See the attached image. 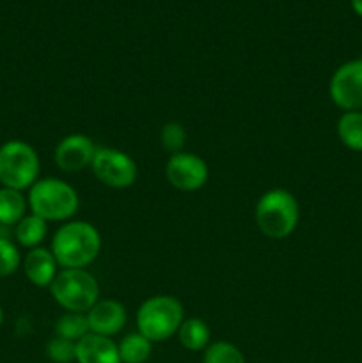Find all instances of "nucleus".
Segmentation results:
<instances>
[{
    "mask_svg": "<svg viewBox=\"0 0 362 363\" xmlns=\"http://www.w3.org/2000/svg\"><path fill=\"white\" fill-rule=\"evenodd\" d=\"M202 363H247V360L234 344L219 340L202 351Z\"/></svg>",
    "mask_w": 362,
    "mask_h": 363,
    "instance_id": "obj_20",
    "label": "nucleus"
},
{
    "mask_svg": "<svg viewBox=\"0 0 362 363\" xmlns=\"http://www.w3.org/2000/svg\"><path fill=\"white\" fill-rule=\"evenodd\" d=\"M50 293L66 312L87 314L99 300V284L87 269H60L50 284Z\"/></svg>",
    "mask_w": 362,
    "mask_h": 363,
    "instance_id": "obj_5",
    "label": "nucleus"
},
{
    "mask_svg": "<svg viewBox=\"0 0 362 363\" xmlns=\"http://www.w3.org/2000/svg\"><path fill=\"white\" fill-rule=\"evenodd\" d=\"M91 170L96 179L106 188L124 190L133 186L138 177V167L128 152L114 147H98Z\"/></svg>",
    "mask_w": 362,
    "mask_h": 363,
    "instance_id": "obj_7",
    "label": "nucleus"
},
{
    "mask_svg": "<svg viewBox=\"0 0 362 363\" xmlns=\"http://www.w3.org/2000/svg\"><path fill=\"white\" fill-rule=\"evenodd\" d=\"M98 147L94 142L82 133L67 135L60 138L59 144L55 145V165L66 174H78L85 169H91V163L94 160Z\"/></svg>",
    "mask_w": 362,
    "mask_h": 363,
    "instance_id": "obj_10",
    "label": "nucleus"
},
{
    "mask_svg": "<svg viewBox=\"0 0 362 363\" xmlns=\"http://www.w3.org/2000/svg\"><path fill=\"white\" fill-rule=\"evenodd\" d=\"M208 163L194 152L181 151L170 155L165 163V179L180 191H197L208 183Z\"/></svg>",
    "mask_w": 362,
    "mask_h": 363,
    "instance_id": "obj_9",
    "label": "nucleus"
},
{
    "mask_svg": "<svg viewBox=\"0 0 362 363\" xmlns=\"http://www.w3.org/2000/svg\"><path fill=\"white\" fill-rule=\"evenodd\" d=\"M254 218L263 236L284 240L295 233L300 220L297 197L284 188L265 191L256 204Z\"/></svg>",
    "mask_w": 362,
    "mask_h": 363,
    "instance_id": "obj_2",
    "label": "nucleus"
},
{
    "mask_svg": "<svg viewBox=\"0 0 362 363\" xmlns=\"http://www.w3.org/2000/svg\"><path fill=\"white\" fill-rule=\"evenodd\" d=\"M117 351H119L121 363H146L153 353V342L138 332L128 333L117 344Z\"/></svg>",
    "mask_w": 362,
    "mask_h": 363,
    "instance_id": "obj_17",
    "label": "nucleus"
},
{
    "mask_svg": "<svg viewBox=\"0 0 362 363\" xmlns=\"http://www.w3.org/2000/svg\"><path fill=\"white\" fill-rule=\"evenodd\" d=\"M185 321V308L169 294L151 296L137 311V332L153 344L163 342L177 333Z\"/></svg>",
    "mask_w": 362,
    "mask_h": 363,
    "instance_id": "obj_4",
    "label": "nucleus"
},
{
    "mask_svg": "<svg viewBox=\"0 0 362 363\" xmlns=\"http://www.w3.org/2000/svg\"><path fill=\"white\" fill-rule=\"evenodd\" d=\"M77 363H121L117 344L110 337L87 333L77 342Z\"/></svg>",
    "mask_w": 362,
    "mask_h": 363,
    "instance_id": "obj_13",
    "label": "nucleus"
},
{
    "mask_svg": "<svg viewBox=\"0 0 362 363\" xmlns=\"http://www.w3.org/2000/svg\"><path fill=\"white\" fill-rule=\"evenodd\" d=\"M27 199L13 188H0V223L16 225L27 215Z\"/></svg>",
    "mask_w": 362,
    "mask_h": 363,
    "instance_id": "obj_16",
    "label": "nucleus"
},
{
    "mask_svg": "<svg viewBox=\"0 0 362 363\" xmlns=\"http://www.w3.org/2000/svg\"><path fill=\"white\" fill-rule=\"evenodd\" d=\"M102 252V236L92 223L70 220L55 230L52 254L62 269H85Z\"/></svg>",
    "mask_w": 362,
    "mask_h": 363,
    "instance_id": "obj_1",
    "label": "nucleus"
},
{
    "mask_svg": "<svg viewBox=\"0 0 362 363\" xmlns=\"http://www.w3.org/2000/svg\"><path fill=\"white\" fill-rule=\"evenodd\" d=\"M351 9L355 11L357 16L362 18V0H351Z\"/></svg>",
    "mask_w": 362,
    "mask_h": 363,
    "instance_id": "obj_24",
    "label": "nucleus"
},
{
    "mask_svg": "<svg viewBox=\"0 0 362 363\" xmlns=\"http://www.w3.org/2000/svg\"><path fill=\"white\" fill-rule=\"evenodd\" d=\"M28 208L45 222H70L80 208L77 190L57 177L38 179L28 188Z\"/></svg>",
    "mask_w": 362,
    "mask_h": 363,
    "instance_id": "obj_3",
    "label": "nucleus"
},
{
    "mask_svg": "<svg viewBox=\"0 0 362 363\" xmlns=\"http://www.w3.org/2000/svg\"><path fill=\"white\" fill-rule=\"evenodd\" d=\"M87 333H91V330H89L87 314L66 312V314L60 315L55 323V335L62 337V339L78 342V340L84 339Z\"/></svg>",
    "mask_w": 362,
    "mask_h": 363,
    "instance_id": "obj_19",
    "label": "nucleus"
},
{
    "mask_svg": "<svg viewBox=\"0 0 362 363\" xmlns=\"http://www.w3.org/2000/svg\"><path fill=\"white\" fill-rule=\"evenodd\" d=\"M21 255L16 245L0 238V277H9L20 268Z\"/></svg>",
    "mask_w": 362,
    "mask_h": 363,
    "instance_id": "obj_23",
    "label": "nucleus"
},
{
    "mask_svg": "<svg viewBox=\"0 0 362 363\" xmlns=\"http://www.w3.org/2000/svg\"><path fill=\"white\" fill-rule=\"evenodd\" d=\"M177 340L181 346L187 351L197 353V351H204L209 346V339H212V332L209 326L206 325L204 319L201 318H188L181 323L180 330H177Z\"/></svg>",
    "mask_w": 362,
    "mask_h": 363,
    "instance_id": "obj_14",
    "label": "nucleus"
},
{
    "mask_svg": "<svg viewBox=\"0 0 362 363\" xmlns=\"http://www.w3.org/2000/svg\"><path fill=\"white\" fill-rule=\"evenodd\" d=\"M23 272L28 282L35 287H50L59 273V264L53 257L52 250L38 247L32 248L23 259Z\"/></svg>",
    "mask_w": 362,
    "mask_h": 363,
    "instance_id": "obj_12",
    "label": "nucleus"
},
{
    "mask_svg": "<svg viewBox=\"0 0 362 363\" xmlns=\"http://www.w3.org/2000/svg\"><path fill=\"white\" fill-rule=\"evenodd\" d=\"M126 308L117 300H98V303L87 312L89 330L96 335L110 337L121 332L126 325Z\"/></svg>",
    "mask_w": 362,
    "mask_h": 363,
    "instance_id": "obj_11",
    "label": "nucleus"
},
{
    "mask_svg": "<svg viewBox=\"0 0 362 363\" xmlns=\"http://www.w3.org/2000/svg\"><path fill=\"white\" fill-rule=\"evenodd\" d=\"M46 357L53 363L77 362V342L57 335L52 337L48 344H46Z\"/></svg>",
    "mask_w": 362,
    "mask_h": 363,
    "instance_id": "obj_22",
    "label": "nucleus"
},
{
    "mask_svg": "<svg viewBox=\"0 0 362 363\" xmlns=\"http://www.w3.org/2000/svg\"><path fill=\"white\" fill-rule=\"evenodd\" d=\"M330 99L344 112L362 110V59L344 62L334 71L329 84Z\"/></svg>",
    "mask_w": 362,
    "mask_h": 363,
    "instance_id": "obj_8",
    "label": "nucleus"
},
{
    "mask_svg": "<svg viewBox=\"0 0 362 363\" xmlns=\"http://www.w3.org/2000/svg\"><path fill=\"white\" fill-rule=\"evenodd\" d=\"M337 137L351 151L362 152V110L344 112L337 121Z\"/></svg>",
    "mask_w": 362,
    "mask_h": 363,
    "instance_id": "obj_18",
    "label": "nucleus"
},
{
    "mask_svg": "<svg viewBox=\"0 0 362 363\" xmlns=\"http://www.w3.org/2000/svg\"><path fill=\"white\" fill-rule=\"evenodd\" d=\"M2 323H4V311L2 307H0V326H2Z\"/></svg>",
    "mask_w": 362,
    "mask_h": 363,
    "instance_id": "obj_25",
    "label": "nucleus"
},
{
    "mask_svg": "<svg viewBox=\"0 0 362 363\" xmlns=\"http://www.w3.org/2000/svg\"><path fill=\"white\" fill-rule=\"evenodd\" d=\"M160 142H162V147L167 152H170V155L181 152L185 144H187V130L177 121L165 123L162 126V130H160Z\"/></svg>",
    "mask_w": 362,
    "mask_h": 363,
    "instance_id": "obj_21",
    "label": "nucleus"
},
{
    "mask_svg": "<svg viewBox=\"0 0 362 363\" xmlns=\"http://www.w3.org/2000/svg\"><path fill=\"white\" fill-rule=\"evenodd\" d=\"M41 162L31 144L9 140L0 145V183L4 188L23 191L39 179Z\"/></svg>",
    "mask_w": 362,
    "mask_h": 363,
    "instance_id": "obj_6",
    "label": "nucleus"
},
{
    "mask_svg": "<svg viewBox=\"0 0 362 363\" xmlns=\"http://www.w3.org/2000/svg\"><path fill=\"white\" fill-rule=\"evenodd\" d=\"M46 234H48V222L39 218L34 213L25 215L16 223V230H14L18 243L25 248H31V250L32 248H38L45 241Z\"/></svg>",
    "mask_w": 362,
    "mask_h": 363,
    "instance_id": "obj_15",
    "label": "nucleus"
}]
</instances>
